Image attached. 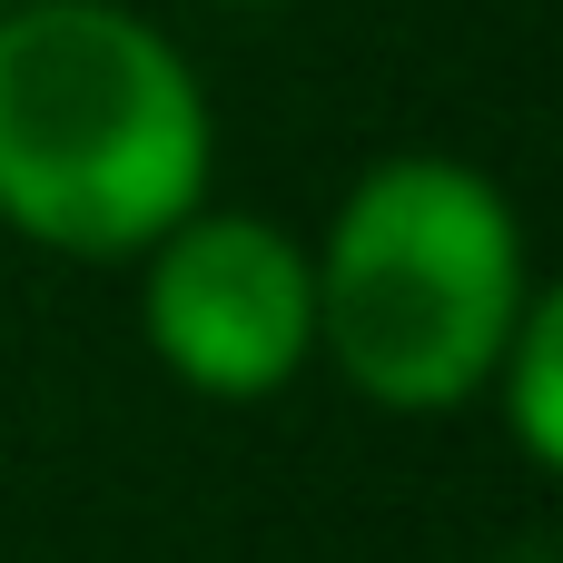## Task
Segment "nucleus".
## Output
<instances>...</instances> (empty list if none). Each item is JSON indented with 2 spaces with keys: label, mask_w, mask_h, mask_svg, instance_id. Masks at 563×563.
Segmentation results:
<instances>
[{
  "label": "nucleus",
  "mask_w": 563,
  "mask_h": 563,
  "mask_svg": "<svg viewBox=\"0 0 563 563\" xmlns=\"http://www.w3.org/2000/svg\"><path fill=\"white\" fill-rule=\"evenodd\" d=\"M554 356H563V297H534L525 327L505 336L495 376H485V406H505L525 465H544V475L563 465V386H554Z\"/></svg>",
  "instance_id": "obj_4"
},
{
  "label": "nucleus",
  "mask_w": 563,
  "mask_h": 563,
  "mask_svg": "<svg viewBox=\"0 0 563 563\" xmlns=\"http://www.w3.org/2000/svg\"><path fill=\"white\" fill-rule=\"evenodd\" d=\"M218 119L188 49L119 0L0 10V228L139 267L188 208H208Z\"/></svg>",
  "instance_id": "obj_1"
},
{
  "label": "nucleus",
  "mask_w": 563,
  "mask_h": 563,
  "mask_svg": "<svg viewBox=\"0 0 563 563\" xmlns=\"http://www.w3.org/2000/svg\"><path fill=\"white\" fill-rule=\"evenodd\" d=\"M228 10H267V0H228Z\"/></svg>",
  "instance_id": "obj_5"
},
{
  "label": "nucleus",
  "mask_w": 563,
  "mask_h": 563,
  "mask_svg": "<svg viewBox=\"0 0 563 563\" xmlns=\"http://www.w3.org/2000/svg\"><path fill=\"white\" fill-rule=\"evenodd\" d=\"M317 257V356L386 416H455L485 396L505 336L544 297L515 198L445 148L376 158Z\"/></svg>",
  "instance_id": "obj_2"
},
{
  "label": "nucleus",
  "mask_w": 563,
  "mask_h": 563,
  "mask_svg": "<svg viewBox=\"0 0 563 563\" xmlns=\"http://www.w3.org/2000/svg\"><path fill=\"white\" fill-rule=\"evenodd\" d=\"M139 336L148 356L218 406H257L317 356V257L277 218L188 208L139 257Z\"/></svg>",
  "instance_id": "obj_3"
},
{
  "label": "nucleus",
  "mask_w": 563,
  "mask_h": 563,
  "mask_svg": "<svg viewBox=\"0 0 563 563\" xmlns=\"http://www.w3.org/2000/svg\"><path fill=\"white\" fill-rule=\"evenodd\" d=\"M0 10H10V0H0Z\"/></svg>",
  "instance_id": "obj_6"
}]
</instances>
